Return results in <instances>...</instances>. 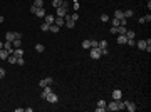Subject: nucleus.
<instances>
[{
    "mask_svg": "<svg viewBox=\"0 0 151 112\" xmlns=\"http://www.w3.org/2000/svg\"><path fill=\"white\" fill-rule=\"evenodd\" d=\"M123 17H124L123 10H116V12H114V19H123Z\"/></svg>",
    "mask_w": 151,
    "mask_h": 112,
    "instance_id": "obj_22",
    "label": "nucleus"
},
{
    "mask_svg": "<svg viewBox=\"0 0 151 112\" xmlns=\"http://www.w3.org/2000/svg\"><path fill=\"white\" fill-rule=\"evenodd\" d=\"M56 13H57V17H66V15H67V9H66V7H57Z\"/></svg>",
    "mask_w": 151,
    "mask_h": 112,
    "instance_id": "obj_4",
    "label": "nucleus"
},
{
    "mask_svg": "<svg viewBox=\"0 0 151 112\" xmlns=\"http://www.w3.org/2000/svg\"><path fill=\"white\" fill-rule=\"evenodd\" d=\"M97 107H104V109H107V104H106V100H97Z\"/></svg>",
    "mask_w": 151,
    "mask_h": 112,
    "instance_id": "obj_30",
    "label": "nucleus"
},
{
    "mask_svg": "<svg viewBox=\"0 0 151 112\" xmlns=\"http://www.w3.org/2000/svg\"><path fill=\"white\" fill-rule=\"evenodd\" d=\"M74 10H76V12L79 10V2H74Z\"/></svg>",
    "mask_w": 151,
    "mask_h": 112,
    "instance_id": "obj_38",
    "label": "nucleus"
},
{
    "mask_svg": "<svg viewBox=\"0 0 151 112\" xmlns=\"http://www.w3.org/2000/svg\"><path fill=\"white\" fill-rule=\"evenodd\" d=\"M14 55H15L17 59H19V57H22V55H24V50H22L20 47H19V49H14Z\"/></svg>",
    "mask_w": 151,
    "mask_h": 112,
    "instance_id": "obj_18",
    "label": "nucleus"
},
{
    "mask_svg": "<svg viewBox=\"0 0 151 112\" xmlns=\"http://www.w3.org/2000/svg\"><path fill=\"white\" fill-rule=\"evenodd\" d=\"M101 22H109V15H107V13H103V15H101Z\"/></svg>",
    "mask_w": 151,
    "mask_h": 112,
    "instance_id": "obj_31",
    "label": "nucleus"
},
{
    "mask_svg": "<svg viewBox=\"0 0 151 112\" xmlns=\"http://www.w3.org/2000/svg\"><path fill=\"white\" fill-rule=\"evenodd\" d=\"M116 42H118L119 45H123V44H126V42H128V38H126V35H119V37H118V40H116Z\"/></svg>",
    "mask_w": 151,
    "mask_h": 112,
    "instance_id": "obj_17",
    "label": "nucleus"
},
{
    "mask_svg": "<svg viewBox=\"0 0 151 112\" xmlns=\"http://www.w3.org/2000/svg\"><path fill=\"white\" fill-rule=\"evenodd\" d=\"M99 49H101V50H103V49H107V40H101V42H99Z\"/></svg>",
    "mask_w": 151,
    "mask_h": 112,
    "instance_id": "obj_25",
    "label": "nucleus"
},
{
    "mask_svg": "<svg viewBox=\"0 0 151 112\" xmlns=\"http://www.w3.org/2000/svg\"><path fill=\"white\" fill-rule=\"evenodd\" d=\"M52 92V89H50V85H45V87H44V90H42V94H40V97H42V99H47L49 97V94Z\"/></svg>",
    "mask_w": 151,
    "mask_h": 112,
    "instance_id": "obj_5",
    "label": "nucleus"
},
{
    "mask_svg": "<svg viewBox=\"0 0 151 112\" xmlns=\"http://www.w3.org/2000/svg\"><path fill=\"white\" fill-rule=\"evenodd\" d=\"M34 15H37V17H45V15H47V12H45V9H44V7H40V9H35Z\"/></svg>",
    "mask_w": 151,
    "mask_h": 112,
    "instance_id": "obj_7",
    "label": "nucleus"
},
{
    "mask_svg": "<svg viewBox=\"0 0 151 112\" xmlns=\"http://www.w3.org/2000/svg\"><path fill=\"white\" fill-rule=\"evenodd\" d=\"M34 7H35V9L44 7V0H34Z\"/></svg>",
    "mask_w": 151,
    "mask_h": 112,
    "instance_id": "obj_21",
    "label": "nucleus"
},
{
    "mask_svg": "<svg viewBox=\"0 0 151 112\" xmlns=\"http://www.w3.org/2000/svg\"><path fill=\"white\" fill-rule=\"evenodd\" d=\"M52 82H54L52 77H45V79H42V80L39 82V85H40V89H44L45 85H52Z\"/></svg>",
    "mask_w": 151,
    "mask_h": 112,
    "instance_id": "obj_3",
    "label": "nucleus"
},
{
    "mask_svg": "<svg viewBox=\"0 0 151 112\" xmlns=\"http://www.w3.org/2000/svg\"><path fill=\"white\" fill-rule=\"evenodd\" d=\"M54 20H56V17H54V15H49V13L44 17V22L49 24V25H52V24H54Z\"/></svg>",
    "mask_w": 151,
    "mask_h": 112,
    "instance_id": "obj_9",
    "label": "nucleus"
},
{
    "mask_svg": "<svg viewBox=\"0 0 151 112\" xmlns=\"http://www.w3.org/2000/svg\"><path fill=\"white\" fill-rule=\"evenodd\" d=\"M3 77H5V70L0 67V79H3Z\"/></svg>",
    "mask_w": 151,
    "mask_h": 112,
    "instance_id": "obj_36",
    "label": "nucleus"
},
{
    "mask_svg": "<svg viewBox=\"0 0 151 112\" xmlns=\"http://www.w3.org/2000/svg\"><path fill=\"white\" fill-rule=\"evenodd\" d=\"M82 49H91V40H82Z\"/></svg>",
    "mask_w": 151,
    "mask_h": 112,
    "instance_id": "obj_24",
    "label": "nucleus"
},
{
    "mask_svg": "<svg viewBox=\"0 0 151 112\" xmlns=\"http://www.w3.org/2000/svg\"><path fill=\"white\" fill-rule=\"evenodd\" d=\"M10 54L5 50V49H0V59H3V60H7V57H9Z\"/></svg>",
    "mask_w": 151,
    "mask_h": 112,
    "instance_id": "obj_15",
    "label": "nucleus"
},
{
    "mask_svg": "<svg viewBox=\"0 0 151 112\" xmlns=\"http://www.w3.org/2000/svg\"><path fill=\"white\" fill-rule=\"evenodd\" d=\"M7 60H9V62L12 64V65H15V64H17V57L14 55V54H10V55L7 57Z\"/></svg>",
    "mask_w": 151,
    "mask_h": 112,
    "instance_id": "obj_16",
    "label": "nucleus"
},
{
    "mask_svg": "<svg viewBox=\"0 0 151 112\" xmlns=\"http://www.w3.org/2000/svg\"><path fill=\"white\" fill-rule=\"evenodd\" d=\"M54 24H56V25H59V27H62V25L66 24V20H64V17H56Z\"/></svg>",
    "mask_w": 151,
    "mask_h": 112,
    "instance_id": "obj_13",
    "label": "nucleus"
},
{
    "mask_svg": "<svg viewBox=\"0 0 151 112\" xmlns=\"http://www.w3.org/2000/svg\"><path fill=\"white\" fill-rule=\"evenodd\" d=\"M124 107H126L129 112H134V111H136V105H134V102H129V100H126V105H124Z\"/></svg>",
    "mask_w": 151,
    "mask_h": 112,
    "instance_id": "obj_10",
    "label": "nucleus"
},
{
    "mask_svg": "<svg viewBox=\"0 0 151 112\" xmlns=\"http://www.w3.org/2000/svg\"><path fill=\"white\" fill-rule=\"evenodd\" d=\"M136 45H138L139 50H144V49L148 47V44H146V40H138V44H136Z\"/></svg>",
    "mask_w": 151,
    "mask_h": 112,
    "instance_id": "obj_14",
    "label": "nucleus"
},
{
    "mask_svg": "<svg viewBox=\"0 0 151 112\" xmlns=\"http://www.w3.org/2000/svg\"><path fill=\"white\" fill-rule=\"evenodd\" d=\"M12 44H14V47H15V49H19V47L22 45V38H15Z\"/></svg>",
    "mask_w": 151,
    "mask_h": 112,
    "instance_id": "obj_23",
    "label": "nucleus"
},
{
    "mask_svg": "<svg viewBox=\"0 0 151 112\" xmlns=\"http://www.w3.org/2000/svg\"><path fill=\"white\" fill-rule=\"evenodd\" d=\"M89 55H91V59H99V57L103 55V54H101V49H99V47H91V49H89Z\"/></svg>",
    "mask_w": 151,
    "mask_h": 112,
    "instance_id": "obj_1",
    "label": "nucleus"
},
{
    "mask_svg": "<svg viewBox=\"0 0 151 112\" xmlns=\"http://www.w3.org/2000/svg\"><path fill=\"white\" fill-rule=\"evenodd\" d=\"M123 13H124V19H129V17L134 15V12H133V10H126V12H123Z\"/></svg>",
    "mask_w": 151,
    "mask_h": 112,
    "instance_id": "obj_26",
    "label": "nucleus"
},
{
    "mask_svg": "<svg viewBox=\"0 0 151 112\" xmlns=\"http://www.w3.org/2000/svg\"><path fill=\"white\" fill-rule=\"evenodd\" d=\"M0 49H3V44H2V42H0Z\"/></svg>",
    "mask_w": 151,
    "mask_h": 112,
    "instance_id": "obj_41",
    "label": "nucleus"
},
{
    "mask_svg": "<svg viewBox=\"0 0 151 112\" xmlns=\"http://www.w3.org/2000/svg\"><path fill=\"white\" fill-rule=\"evenodd\" d=\"M111 24H113V27H119V19H113Z\"/></svg>",
    "mask_w": 151,
    "mask_h": 112,
    "instance_id": "obj_32",
    "label": "nucleus"
},
{
    "mask_svg": "<svg viewBox=\"0 0 151 112\" xmlns=\"http://www.w3.org/2000/svg\"><path fill=\"white\" fill-rule=\"evenodd\" d=\"M45 100H49V102H50V104H56L57 100H59V97H57V95H56V94H54V92H50V94H49V97H47V99H45Z\"/></svg>",
    "mask_w": 151,
    "mask_h": 112,
    "instance_id": "obj_8",
    "label": "nucleus"
},
{
    "mask_svg": "<svg viewBox=\"0 0 151 112\" xmlns=\"http://www.w3.org/2000/svg\"><path fill=\"white\" fill-rule=\"evenodd\" d=\"M59 25H56V24H52V25H50V27H49V30H50V32H52V34H57V32H59Z\"/></svg>",
    "mask_w": 151,
    "mask_h": 112,
    "instance_id": "obj_20",
    "label": "nucleus"
},
{
    "mask_svg": "<svg viewBox=\"0 0 151 112\" xmlns=\"http://www.w3.org/2000/svg\"><path fill=\"white\" fill-rule=\"evenodd\" d=\"M124 35H126V38H134V32H133V30H126Z\"/></svg>",
    "mask_w": 151,
    "mask_h": 112,
    "instance_id": "obj_28",
    "label": "nucleus"
},
{
    "mask_svg": "<svg viewBox=\"0 0 151 112\" xmlns=\"http://www.w3.org/2000/svg\"><path fill=\"white\" fill-rule=\"evenodd\" d=\"M64 20H66V24H64V25H66L67 28H74V27H76V22L71 19V15H69V13H67L66 17H64Z\"/></svg>",
    "mask_w": 151,
    "mask_h": 112,
    "instance_id": "obj_2",
    "label": "nucleus"
},
{
    "mask_svg": "<svg viewBox=\"0 0 151 112\" xmlns=\"http://www.w3.org/2000/svg\"><path fill=\"white\" fill-rule=\"evenodd\" d=\"M62 5V0H52V7L57 9V7H60Z\"/></svg>",
    "mask_w": 151,
    "mask_h": 112,
    "instance_id": "obj_27",
    "label": "nucleus"
},
{
    "mask_svg": "<svg viewBox=\"0 0 151 112\" xmlns=\"http://www.w3.org/2000/svg\"><path fill=\"white\" fill-rule=\"evenodd\" d=\"M99 45V42L97 40H91V47H97Z\"/></svg>",
    "mask_w": 151,
    "mask_h": 112,
    "instance_id": "obj_35",
    "label": "nucleus"
},
{
    "mask_svg": "<svg viewBox=\"0 0 151 112\" xmlns=\"http://www.w3.org/2000/svg\"><path fill=\"white\" fill-rule=\"evenodd\" d=\"M3 20H5V19H3V17L0 15V24H3Z\"/></svg>",
    "mask_w": 151,
    "mask_h": 112,
    "instance_id": "obj_40",
    "label": "nucleus"
},
{
    "mask_svg": "<svg viewBox=\"0 0 151 112\" xmlns=\"http://www.w3.org/2000/svg\"><path fill=\"white\" fill-rule=\"evenodd\" d=\"M71 19L74 20V22H76V20H79V13H71Z\"/></svg>",
    "mask_w": 151,
    "mask_h": 112,
    "instance_id": "obj_34",
    "label": "nucleus"
},
{
    "mask_svg": "<svg viewBox=\"0 0 151 112\" xmlns=\"http://www.w3.org/2000/svg\"><path fill=\"white\" fill-rule=\"evenodd\" d=\"M49 27H50V25H49V24H45V22H44V24L40 25V30H42V32H47V30H49Z\"/></svg>",
    "mask_w": 151,
    "mask_h": 112,
    "instance_id": "obj_29",
    "label": "nucleus"
},
{
    "mask_svg": "<svg viewBox=\"0 0 151 112\" xmlns=\"http://www.w3.org/2000/svg\"><path fill=\"white\" fill-rule=\"evenodd\" d=\"M121 95H123V94H121V90H119V89L113 90V100H119V99H121Z\"/></svg>",
    "mask_w": 151,
    "mask_h": 112,
    "instance_id": "obj_11",
    "label": "nucleus"
},
{
    "mask_svg": "<svg viewBox=\"0 0 151 112\" xmlns=\"http://www.w3.org/2000/svg\"><path fill=\"white\" fill-rule=\"evenodd\" d=\"M15 38H22V34H20V32H15Z\"/></svg>",
    "mask_w": 151,
    "mask_h": 112,
    "instance_id": "obj_39",
    "label": "nucleus"
},
{
    "mask_svg": "<svg viewBox=\"0 0 151 112\" xmlns=\"http://www.w3.org/2000/svg\"><path fill=\"white\" fill-rule=\"evenodd\" d=\"M116 30H118V34H119V35H124V34H126V30H128V28L124 27V25H119V27H116Z\"/></svg>",
    "mask_w": 151,
    "mask_h": 112,
    "instance_id": "obj_19",
    "label": "nucleus"
},
{
    "mask_svg": "<svg viewBox=\"0 0 151 112\" xmlns=\"http://www.w3.org/2000/svg\"><path fill=\"white\" fill-rule=\"evenodd\" d=\"M35 50H37V52H44V45H42V44H37V45H35Z\"/></svg>",
    "mask_w": 151,
    "mask_h": 112,
    "instance_id": "obj_33",
    "label": "nucleus"
},
{
    "mask_svg": "<svg viewBox=\"0 0 151 112\" xmlns=\"http://www.w3.org/2000/svg\"><path fill=\"white\" fill-rule=\"evenodd\" d=\"M3 49L9 52V54H14V44L9 42V40H5V44H3Z\"/></svg>",
    "mask_w": 151,
    "mask_h": 112,
    "instance_id": "obj_6",
    "label": "nucleus"
},
{
    "mask_svg": "<svg viewBox=\"0 0 151 112\" xmlns=\"http://www.w3.org/2000/svg\"><path fill=\"white\" fill-rule=\"evenodd\" d=\"M144 22H151V15L148 13V15H144Z\"/></svg>",
    "mask_w": 151,
    "mask_h": 112,
    "instance_id": "obj_37",
    "label": "nucleus"
},
{
    "mask_svg": "<svg viewBox=\"0 0 151 112\" xmlns=\"http://www.w3.org/2000/svg\"><path fill=\"white\" fill-rule=\"evenodd\" d=\"M5 40L14 42V40H15V32H7V34H5Z\"/></svg>",
    "mask_w": 151,
    "mask_h": 112,
    "instance_id": "obj_12",
    "label": "nucleus"
}]
</instances>
